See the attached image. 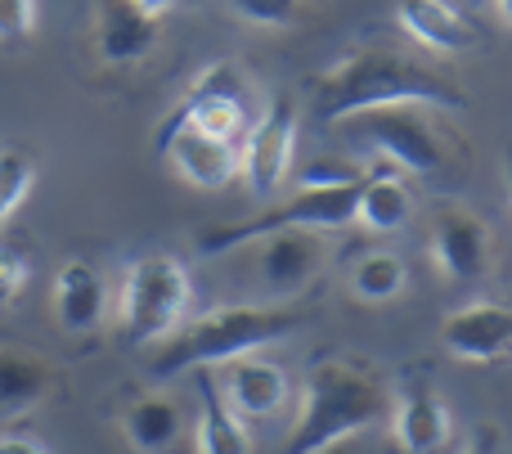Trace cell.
Listing matches in <instances>:
<instances>
[{
  "instance_id": "6da1fadb",
  "label": "cell",
  "mask_w": 512,
  "mask_h": 454,
  "mask_svg": "<svg viewBox=\"0 0 512 454\" xmlns=\"http://www.w3.org/2000/svg\"><path fill=\"white\" fill-rule=\"evenodd\" d=\"M310 95H315V117L328 126H337L351 113H369V108H387V104L445 108V113L468 108V95L436 68L396 50H369V45L337 59L328 72H319L310 81Z\"/></svg>"
},
{
  "instance_id": "7a4b0ae2",
  "label": "cell",
  "mask_w": 512,
  "mask_h": 454,
  "mask_svg": "<svg viewBox=\"0 0 512 454\" xmlns=\"http://www.w3.org/2000/svg\"><path fill=\"white\" fill-rule=\"evenodd\" d=\"M391 410V396L373 369L355 360H319L301 387V405L283 454H319L337 441H351L382 423Z\"/></svg>"
},
{
  "instance_id": "3957f363",
  "label": "cell",
  "mask_w": 512,
  "mask_h": 454,
  "mask_svg": "<svg viewBox=\"0 0 512 454\" xmlns=\"http://www.w3.org/2000/svg\"><path fill=\"white\" fill-rule=\"evenodd\" d=\"M306 324L310 315L297 311L292 302L216 306V311L180 324L171 338H162V351L149 360V374L171 378V374H189V369H216L234 356H252V351H265L270 342L292 338Z\"/></svg>"
},
{
  "instance_id": "277c9868",
  "label": "cell",
  "mask_w": 512,
  "mask_h": 454,
  "mask_svg": "<svg viewBox=\"0 0 512 454\" xmlns=\"http://www.w3.org/2000/svg\"><path fill=\"white\" fill-rule=\"evenodd\" d=\"M189 302H194V279L189 266L171 252H149V257L131 261L122 279V297H117V324L131 347H149L162 342L185 324Z\"/></svg>"
},
{
  "instance_id": "5b68a950",
  "label": "cell",
  "mask_w": 512,
  "mask_h": 454,
  "mask_svg": "<svg viewBox=\"0 0 512 454\" xmlns=\"http://www.w3.org/2000/svg\"><path fill=\"white\" fill-rule=\"evenodd\" d=\"M360 180L297 189V194H288L283 203H274V207H265V212L248 216V221L207 225V230L198 234V252H203V257H221V252H234V248H243V243H256V239H265V234H283V230H319V234L342 230V225L355 221Z\"/></svg>"
},
{
  "instance_id": "8992f818",
  "label": "cell",
  "mask_w": 512,
  "mask_h": 454,
  "mask_svg": "<svg viewBox=\"0 0 512 454\" xmlns=\"http://www.w3.org/2000/svg\"><path fill=\"white\" fill-rule=\"evenodd\" d=\"M351 122V131L369 144L378 158H387L391 167L414 171V176H432L445 167V144L436 135L432 117L418 104H387V108H369V113H351L342 117Z\"/></svg>"
},
{
  "instance_id": "52a82bcc",
  "label": "cell",
  "mask_w": 512,
  "mask_h": 454,
  "mask_svg": "<svg viewBox=\"0 0 512 454\" xmlns=\"http://www.w3.org/2000/svg\"><path fill=\"white\" fill-rule=\"evenodd\" d=\"M243 72L234 68V63H212V68H203L194 81H189V90L180 95V104L167 113V122H162V131L167 126H189V131L198 135H212V140H225V144H243V135H248V108H243Z\"/></svg>"
},
{
  "instance_id": "ba28073f",
  "label": "cell",
  "mask_w": 512,
  "mask_h": 454,
  "mask_svg": "<svg viewBox=\"0 0 512 454\" xmlns=\"http://www.w3.org/2000/svg\"><path fill=\"white\" fill-rule=\"evenodd\" d=\"M292 153H297V99H274L265 108L261 122L248 126L239 144V176L248 180L256 198H274L279 185L292 171Z\"/></svg>"
},
{
  "instance_id": "9c48e42d",
  "label": "cell",
  "mask_w": 512,
  "mask_h": 454,
  "mask_svg": "<svg viewBox=\"0 0 512 454\" xmlns=\"http://www.w3.org/2000/svg\"><path fill=\"white\" fill-rule=\"evenodd\" d=\"M432 261L450 284H477L490 275V225L468 207H445L432 216L427 234Z\"/></svg>"
},
{
  "instance_id": "30bf717a",
  "label": "cell",
  "mask_w": 512,
  "mask_h": 454,
  "mask_svg": "<svg viewBox=\"0 0 512 454\" xmlns=\"http://www.w3.org/2000/svg\"><path fill=\"white\" fill-rule=\"evenodd\" d=\"M212 378H216L221 401L239 419H274L288 405V374H283V365L265 360L261 351L225 360V365L212 369Z\"/></svg>"
},
{
  "instance_id": "8fae6325",
  "label": "cell",
  "mask_w": 512,
  "mask_h": 454,
  "mask_svg": "<svg viewBox=\"0 0 512 454\" xmlns=\"http://www.w3.org/2000/svg\"><path fill=\"white\" fill-rule=\"evenodd\" d=\"M441 347L468 365H499L512 351V311L504 302H468L441 320Z\"/></svg>"
},
{
  "instance_id": "7c38bea8",
  "label": "cell",
  "mask_w": 512,
  "mask_h": 454,
  "mask_svg": "<svg viewBox=\"0 0 512 454\" xmlns=\"http://www.w3.org/2000/svg\"><path fill=\"white\" fill-rule=\"evenodd\" d=\"M256 243H261V279L279 302H292V297L306 293L328 261V243L319 230H283L265 234Z\"/></svg>"
},
{
  "instance_id": "4fadbf2b",
  "label": "cell",
  "mask_w": 512,
  "mask_h": 454,
  "mask_svg": "<svg viewBox=\"0 0 512 454\" xmlns=\"http://www.w3.org/2000/svg\"><path fill=\"white\" fill-rule=\"evenodd\" d=\"M387 414H391V437H396L400 454H441L454 441L450 405L441 401V392L432 383L409 378Z\"/></svg>"
},
{
  "instance_id": "5bb4252c",
  "label": "cell",
  "mask_w": 512,
  "mask_h": 454,
  "mask_svg": "<svg viewBox=\"0 0 512 454\" xmlns=\"http://www.w3.org/2000/svg\"><path fill=\"white\" fill-rule=\"evenodd\" d=\"M153 144L194 189H225L239 176V144L198 135L189 126H167V131H158Z\"/></svg>"
},
{
  "instance_id": "9a60e30c",
  "label": "cell",
  "mask_w": 512,
  "mask_h": 454,
  "mask_svg": "<svg viewBox=\"0 0 512 454\" xmlns=\"http://www.w3.org/2000/svg\"><path fill=\"white\" fill-rule=\"evenodd\" d=\"M50 315L63 333L72 338H90L108 315V288L90 261H63L59 275L50 284Z\"/></svg>"
},
{
  "instance_id": "2e32d148",
  "label": "cell",
  "mask_w": 512,
  "mask_h": 454,
  "mask_svg": "<svg viewBox=\"0 0 512 454\" xmlns=\"http://www.w3.org/2000/svg\"><path fill=\"white\" fill-rule=\"evenodd\" d=\"M158 45V23L131 5V0H99L95 5V54L104 68H131L149 59Z\"/></svg>"
},
{
  "instance_id": "e0dca14e",
  "label": "cell",
  "mask_w": 512,
  "mask_h": 454,
  "mask_svg": "<svg viewBox=\"0 0 512 454\" xmlns=\"http://www.w3.org/2000/svg\"><path fill=\"white\" fill-rule=\"evenodd\" d=\"M396 18L423 50L463 54V50H477L481 45V32L454 5H445V0H400Z\"/></svg>"
},
{
  "instance_id": "ac0fdd59",
  "label": "cell",
  "mask_w": 512,
  "mask_h": 454,
  "mask_svg": "<svg viewBox=\"0 0 512 454\" xmlns=\"http://www.w3.org/2000/svg\"><path fill=\"white\" fill-rule=\"evenodd\" d=\"M198 454H252L248 419L230 410L216 392L212 369H198V428H194Z\"/></svg>"
},
{
  "instance_id": "d6986e66",
  "label": "cell",
  "mask_w": 512,
  "mask_h": 454,
  "mask_svg": "<svg viewBox=\"0 0 512 454\" xmlns=\"http://www.w3.org/2000/svg\"><path fill=\"white\" fill-rule=\"evenodd\" d=\"M54 392V365L41 351L0 347V414H27Z\"/></svg>"
},
{
  "instance_id": "ffe728a7",
  "label": "cell",
  "mask_w": 512,
  "mask_h": 454,
  "mask_svg": "<svg viewBox=\"0 0 512 454\" xmlns=\"http://www.w3.org/2000/svg\"><path fill=\"white\" fill-rule=\"evenodd\" d=\"M414 221V194L400 176L391 171H373L360 180V198H355V221L369 234H400Z\"/></svg>"
},
{
  "instance_id": "44dd1931",
  "label": "cell",
  "mask_w": 512,
  "mask_h": 454,
  "mask_svg": "<svg viewBox=\"0 0 512 454\" xmlns=\"http://www.w3.org/2000/svg\"><path fill=\"white\" fill-rule=\"evenodd\" d=\"M122 437L140 454H162L180 437V405L167 392H140L122 410Z\"/></svg>"
},
{
  "instance_id": "7402d4cb",
  "label": "cell",
  "mask_w": 512,
  "mask_h": 454,
  "mask_svg": "<svg viewBox=\"0 0 512 454\" xmlns=\"http://www.w3.org/2000/svg\"><path fill=\"white\" fill-rule=\"evenodd\" d=\"M346 288H351V297L364 306H387L409 288V266L396 252H369V257L355 261Z\"/></svg>"
},
{
  "instance_id": "603a6c76",
  "label": "cell",
  "mask_w": 512,
  "mask_h": 454,
  "mask_svg": "<svg viewBox=\"0 0 512 454\" xmlns=\"http://www.w3.org/2000/svg\"><path fill=\"white\" fill-rule=\"evenodd\" d=\"M32 185H36V158L27 149L5 144V149H0V230H5L9 216L27 203Z\"/></svg>"
},
{
  "instance_id": "cb8c5ba5",
  "label": "cell",
  "mask_w": 512,
  "mask_h": 454,
  "mask_svg": "<svg viewBox=\"0 0 512 454\" xmlns=\"http://www.w3.org/2000/svg\"><path fill=\"white\" fill-rule=\"evenodd\" d=\"M234 18H243L248 27H265V32H279L292 27L306 9V0H225Z\"/></svg>"
},
{
  "instance_id": "d4e9b609",
  "label": "cell",
  "mask_w": 512,
  "mask_h": 454,
  "mask_svg": "<svg viewBox=\"0 0 512 454\" xmlns=\"http://www.w3.org/2000/svg\"><path fill=\"white\" fill-rule=\"evenodd\" d=\"M27 279H32V257H27L18 243L0 239V311L18 302V293L27 288Z\"/></svg>"
},
{
  "instance_id": "484cf974",
  "label": "cell",
  "mask_w": 512,
  "mask_h": 454,
  "mask_svg": "<svg viewBox=\"0 0 512 454\" xmlns=\"http://www.w3.org/2000/svg\"><path fill=\"white\" fill-rule=\"evenodd\" d=\"M36 32V0H0V45H18Z\"/></svg>"
},
{
  "instance_id": "4316f807",
  "label": "cell",
  "mask_w": 512,
  "mask_h": 454,
  "mask_svg": "<svg viewBox=\"0 0 512 454\" xmlns=\"http://www.w3.org/2000/svg\"><path fill=\"white\" fill-rule=\"evenodd\" d=\"M364 171L360 167H337V162H310L301 171L297 189H319V185H346V180H360Z\"/></svg>"
},
{
  "instance_id": "83f0119b",
  "label": "cell",
  "mask_w": 512,
  "mask_h": 454,
  "mask_svg": "<svg viewBox=\"0 0 512 454\" xmlns=\"http://www.w3.org/2000/svg\"><path fill=\"white\" fill-rule=\"evenodd\" d=\"M0 454H50L41 437H27V432H5L0 437Z\"/></svg>"
},
{
  "instance_id": "f1b7e54d",
  "label": "cell",
  "mask_w": 512,
  "mask_h": 454,
  "mask_svg": "<svg viewBox=\"0 0 512 454\" xmlns=\"http://www.w3.org/2000/svg\"><path fill=\"white\" fill-rule=\"evenodd\" d=\"M135 9H140V14H149L153 23H162V18L171 14V9H176V0H131Z\"/></svg>"
},
{
  "instance_id": "f546056e",
  "label": "cell",
  "mask_w": 512,
  "mask_h": 454,
  "mask_svg": "<svg viewBox=\"0 0 512 454\" xmlns=\"http://www.w3.org/2000/svg\"><path fill=\"white\" fill-rule=\"evenodd\" d=\"M319 454H351V441H337V446H328V450H319Z\"/></svg>"
},
{
  "instance_id": "4dcf8cb0",
  "label": "cell",
  "mask_w": 512,
  "mask_h": 454,
  "mask_svg": "<svg viewBox=\"0 0 512 454\" xmlns=\"http://www.w3.org/2000/svg\"><path fill=\"white\" fill-rule=\"evenodd\" d=\"M495 5H499V23H508V18H512V5H508V0H495Z\"/></svg>"
},
{
  "instance_id": "1f68e13d",
  "label": "cell",
  "mask_w": 512,
  "mask_h": 454,
  "mask_svg": "<svg viewBox=\"0 0 512 454\" xmlns=\"http://www.w3.org/2000/svg\"><path fill=\"white\" fill-rule=\"evenodd\" d=\"M463 454H486V446H477V441H472V446H468V450H463Z\"/></svg>"
}]
</instances>
